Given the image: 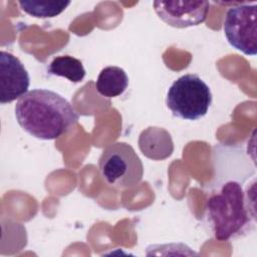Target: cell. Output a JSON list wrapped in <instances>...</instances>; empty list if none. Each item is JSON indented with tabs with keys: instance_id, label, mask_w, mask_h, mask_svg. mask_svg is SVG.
Returning <instances> with one entry per match:
<instances>
[{
	"instance_id": "obj_11",
	"label": "cell",
	"mask_w": 257,
	"mask_h": 257,
	"mask_svg": "<svg viewBox=\"0 0 257 257\" xmlns=\"http://www.w3.org/2000/svg\"><path fill=\"white\" fill-rule=\"evenodd\" d=\"M70 1L53 0H22L18 1L20 9L26 14L35 18H53L61 14L70 5Z\"/></svg>"
},
{
	"instance_id": "obj_9",
	"label": "cell",
	"mask_w": 257,
	"mask_h": 257,
	"mask_svg": "<svg viewBox=\"0 0 257 257\" xmlns=\"http://www.w3.org/2000/svg\"><path fill=\"white\" fill-rule=\"evenodd\" d=\"M128 86L126 72L118 66H106L102 68L96 78L95 88L104 97H116L122 94Z\"/></svg>"
},
{
	"instance_id": "obj_4",
	"label": "cell",
	"mask_w": 257,
	"mask_h": 257,
	"mask_svg": "<svg viewBox=\"0 0 257 257\" xmlns=\"http://www.w3.org/2000/svg\"><path fill=\"white\" fill-rule=\"evenodd\" d=\"M98 170L102 181L116 189L136 187L144 175L142 160L134 148L124 142L110 144L102 151Z\"/></svg>"
},
{
	"instance_id": "obj_1",
	"label": "cell",
	"mask_w": 257,
	"mask_h": 257,
	"mask_svg": "<svg viewBox=\"0 0 257 257\" xmlns=\"http://www.w3.org/2000/svg\"><path fill=\"white\" fill-rule=\"evenodd\" d=\"M204 220L217 241H230L250 234L256 227V180L243 185L219 181L205 204Z\"/></svg>"
},
{
	"instance_id": "obj_3",
	"label": "cell",
	"mask_w": 257,
	"mask_h": 257,
	"mask_svg": "<svg viewBox=\"0 0 257 257\" xmlns=\"http://www.w3.org/2000/svg\"><path fill=\"white\" fill-rule=\"evenodd\" d=\"M209 85L195 73L176 79L167 92L166 104L176 117L197 120L205 116L212 103Z\"/></svg>"
},
{
	"instance_id": "obj_6",
	"label": "cell",
	"mask_w": 257,
	"mask_h": 257,
	"mask_svg": "<svg viewBox=\"0 0 257 257\" xmlns=\"http://www.w3.org/2000/svg\"><path fill=\"white\" fill-rule=\"evenodd\" d=\"M154 10L166 24L175 28L198 26L208 16L210 3L206 0L198 1H161L153 2Z\"/></svg>"
},
{
	"instance_id": "obj_7",
	"label": "cell",
	"mask_w": 257,
	"mask_h": 257,
	"mask_svg": "<svg viewBox=\"0 0 257 257\" xmlns=\"http://www.w3.org/2000/svg\"><path fill=\"white\" fill-rule=\"evenodd\" d=\"M30 77L24 64L10 52H0V103L20 98L29 88Z\"/></svg>"
},
{
	"instance_id": "obj_10",
	"label": "cell",
	"mask_w": 257,
	"mask_h": 257,
	"mask_svg": "<svg viewBox=\"0 0 257 257\" xmlns=\"http://www.w3.org/2000/svg\"><path fill=\"white\" fill-rule=\"evenodd\" d=\"M47 72L51 75L62 76L73 83L80 82L85 76L82 62L70 55L56 56L48 65Z\"/></svg>"
},
{
	"instance_id": "obj_2",
	"label": "cell",
	"mask_w": 257,
	"mask_h": 257,
	"mask_svg": "<svg viewBox=\"0 0 257 257\" xmlns=\"http://www.w3.org/2000/svg\"><path fill=\"white\" fill-rule=\"evenodd\" d=\"M18 124L30 136L50 141L69 132L79 115L61 94L45 88H36L22 95L14 106Z\"/></svg>"
},
{
	"instance_id": "obj_8",
	"label": "cell",
	"mask_w": 257,
	"mask_h": 257,
	"mask_svg": "<svg viewBox=\"0 0 257 257\" xmlns=\"http://www.w3.org/2000/svg\"><path fill=\"white\" fill-rule=\"evenodd\" d=\"M139 147L144 156L154 161L165 160L174 151L171 135L165 128L158 126H149L141 133Z\"/></svg>"
},
{
	"instance_id": "obj_5",
	"label": "cell",
	"mask_w": 257,
	"mask_h": 257,
	"mask_svg": "<svg viewBox=\"0 0 257 257\" xmlns=\"http://www.w3.org/2000/svg\"><path fill=\"white\" fill-rule=\"evenodd\" d=\"M228 43L238 51L257 54V4H241L228 9L223 23Z\"/></svg>"
}]
</instances>
